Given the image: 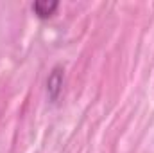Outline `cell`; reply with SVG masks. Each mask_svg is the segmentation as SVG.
I'll return each instance as SVG.
<instances>
[{"label":"cell","mask_w":154,"mask_h":153,"mask_svg":"<svg viewBox=\"0 0 154 153\" xmlns=\"http://www.w3.org/2000/svg\"><path fill=\"white\" fill-rule=\"evenodd\" d=\"M63 79H65V74H63V69L61 67H56L52 70V74L47 79V92H48V97L50 101H56L61 94V88H63Z\"/></svg>","instance_id":"6da1fadb"},{"label":"cell","mask_w":154,"mask_h":153,"mask_svg":"<svg viewBox=\"0 0 154 153\" xmlns=\"http://www.w3.org/2000/svg\"><path fill=\"white\" fill-rule=\"evenodd\" d=\"M57 5H59V4H57L56 0H36V2L32 4V11L36 13L38 18H50V16L56 13Z\"/></svg>","instance_id":"7a4b0ae2"}]
</instances>
